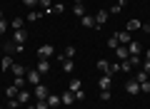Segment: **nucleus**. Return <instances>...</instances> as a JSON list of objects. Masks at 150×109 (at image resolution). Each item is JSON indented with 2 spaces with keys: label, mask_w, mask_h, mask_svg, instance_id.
<instances>
[{
  "label": "nucleus",
  "mask_w": 150,
  "mask_h": 109,
  "mask_svg": "<svg viewBox=\"0 0 150 109\" xmlns=\"http://www.w3.org/2000/svg\"><path fill=\"white\" fill-rule=\"evenodd\" d=\"M35 55H38V60H50L55 55V47L53 45H43V47H38Z\"/></svg>",
  "instance_id": "obj_1"
},
{
  "label": "nucleus",
  "mask_w": 150,
  "mask_h": 109,
  "mask_svg": "<svg viewBox=\"0 0 150 109\" xmlns=\"http://www.w3.org/2000/svg\"><path fill=\"white\" fill-rule=\"evenodd\" d=\"M55 57H58V62H63V60H75V47H65L63 52H60V55H55Z\"/></svg>",
  "instance_id": "obj_2"
},
{
  "label": "nucleus",
  "mask_w": 150,
  "mask_h": 109,
  "mask_svg": "<svg viewBox=\"0 0 150 109\" xmlns=\"http://www.w3.org/2000/svg\"><path fill=\"white\" fill-rule=\"evenodd\" d=\"M25 82H30L33 87H35V84H40V72H38V69H30V72H25Z\"/></svg>",
  "instance_id": "obj_3"
},
{
  "label": "nucleus",
  "mask_w": 150,
  "mask_h": 109,
  "mask_svg": "<svg viewBox=\"0 0 150 109\" xmlns=\"http://www.w3.org/2000/svg\"><path fill=\"white\" fill-rule=\"evenodd\" d=\"M128 57H130V52H128V47H125V45H118V47H115V60L123 62V60H128Z\"/></svg>",
  "instance_id": "obj_4"
},
{
  "label": "nucleus",
  "mask_w": 150,
  "mask_h": 109,
  "mask_svg": "<svg viewBox=\"0 0 150 109\" xmlns=\"http://www.w3.org/2000/svg\"><path fill=\"white\" fill-rule=\"evenodd\" d=\"M33 94H35V99H48V87H45V84H35V92H33Z\"/></svg>",
  "instance_id": "obj_5"
},
{
  "label": "nucleus",
  "mask_w": 150,
  "mask_h": 109,
  "mask_svg": "<svg viewBox=\"0 0 150 109\" xmlns=\"http://www.w3.org/2000/svg\"><path fill=\"white\" fill-rule=\"evenodd\" d=\"M110 84H112V77H110V74H103L100 82H98V87H100V92H108V89H110Z\"/></svg>",
  "instance_id": "obj_6"
},
{
  "label": "nucleus",
  "mask_w": 150,
  "mask_h": 109,
  "mask_svg": "<svg viewBox=\"0 0 150 109\" xmlns=\"http://www.w3.org/2000/svg\"><path fill=\"white\" fill-rule=\"evenodd\" d=\"M125 92L128 94H140V84L135 82V79H128V82H125Z\"/></svg>",
  "instance_id": "obj_7"
},
{
  "label": "nucleus",
  "mask_w": 150,
  "mask_h": 109,
  "mask_svg": "<svg viewBox=\"0 0 150 109\" xmlns=\"http://www.w3.org/2000/svg\"><path fill=\"white\" fill-rule=\"evenodd\" d=\"M125 47H128V52H130V55H143V47H140V42H135V40H130Z\"/></svg>",
  "instance_id": "obj_8"
},
{
  "label": "nucleus",
  "mask_w": 150,
  "mask_h": 109,
  "mask_svg": "<svg viewBox=\"0 0 150 109\" xmlns=\"http://www.w3.org/2000/svg\"><path fill=\"white\" fill-rule=\"evenodd\" d=\"M25 40H28V32H25V30H15L13 42H15V45H25Z\"/></svg>",
  "instance_id": "obj_9"
},
{
  "label": "nucleus",
  "mask_w": 150,
  "mask_h": 109,
  "mask_svg": "<svg viewBox=\"0 0 150 109\" xmlns=\"http://www.w3.org/2000/svg\"><path fill=\"white\" fill-rule=\"evenodd\" d=\"M108 15H110L108 10H100V12H98V15H95V27H103V25H105V22H108Z\"/></svg>",
  "instance_id": "obj_10"
},
{
  "label": "nucleus",
  "mask_w": 150,
  "mask_h": 109,
  "mask_svg": "<svg viewBox=\"0 0 150 109\" xmlns=\"http://www.w3.org/2000/svg\"><path fill=\"white\" fill-rule=\"evenodd\" d=\"M30 97H33V94L28 92V89H20V92H18V102H20V107H25V104L30 102Z\"/></svg>",
  "instance_id": "obj_11"
},
{
  "label": "nucleus",
  "mask_w": 150,
  "mask_h": 109,
  "mask_svg": "<svg viewBox=\"0 0 150 109\" xmlns=\"http://www.w3.org/2000/svg\"><path fill=\"white\" fill-rule=\"evenodd\" d=\"M38 72L40 74H45V72H50V60H40V62H38Z\"/></svg>",
  "instance_id": "obj_12"
},
{
  "label": "nucleus",
  "mask_w": 150,
  "mask_h": 109,
  "mask_svg": "<svg viewBox=\"0 0 150 109\" xmlns=\"http://www.w3.org/2000/svg\"><path fill=\"white\" fill-rule=\"evenodd\" d=\"M10 72L15 74V77H25V72H28V69L23 67V65H18V62H15V65H13V67H10Z\"/></svg>",
  "instance_id": "obj_13"
},
{
  "label": "nucleus",
  "mask_w": 150,
  "mask_h": 109,
  "mask_svg": "<svg viewBox=\"0 0 150 109\" xmlns=\"http://www.w3.org/2000/svg\"><path fill=\"white\" fill-rule=\"evenodd\" d=\"M125 3H128V0H118V3H115V5H112V8H110L108 12H110V15H118V12L123 10V8H125Z\"/></svg>",
  "instance_id": "obj_14"
},
{
  "label": "nucleus",
  "mask_w": 150,
  "mask_h": 109,
  "mask_svg": "<svg viewBox=\"0 0 150 109\" xmlns=\"http://www.w3.org/2000/svg\"><path fill=\"white\" fill-rule=\"evenodd\" d=\"M13 65H15V62H13V57H10V55H5V57H3V62H0V67H3V72H8Z\"/></svg>",
  "instance_id": "obj_15"
},
{
  "label": "nucleus",
  "mask_w": 150,
  "mask_h": 109,
  "mask_svg": "<svg viewBox=\"0 0 150 109\" xmlns=\"http://www.w3.org/2000/svg\"><path fill=\"white\" fill-rule=\"evenodd\" d=\"M63 10H65V5H63V3H58V5H50L48 10H45V15H55V12H63Z\"/></svg>",
  "instance_id": "obj_16"
},
{
  "label": "nucleus",
  "mask_w": 150,
  "mask_h": 109,
  "mask_svg": "<svg viewBox=\"0 0 150 109\" xmlns=\"http://www.w3.org/2000/svg\"><path fill=\"white\" fill-rule=\"evenodd\" d=\"M80 22H83V27H95V17L93 15H83Z\"/></svg>",
  "instance_id": "obj_17"
},
{
  "label": "nucleus",
  "mask_w": 150,
  "mask_h": 109,
  "mask_svg": "<svg viewBox=\"0 0 150 109\" xmlns=\"http://www.w3.org/2000/svg\"><path fill=\"white\" fill-rule=\"evenodd\" d=\"M43 15H45V12H40V10H30V12H28V22H35V20H40Z\"/></svg>",
  "instance_id": "obj_18"
},
{
  "label": "nucleus",
  "mask_w": 150,
  "mask_h": 109,
  "mask_svg": "<svg viewBox=\"0 0 150 109\" xmlns=\"http://www.w3.org/2000/svg\"><path fill=\"white\" fill-rule=\"evenodd\" d=\"M150 74L148 72H143V69H140V72H135V82H138V84H143V82H150Z\"/></svg>",
  "instance_id": "obj_19"
},
{
  "label": "nucleus",
  "mask_w": 150,
  "mask_h": 109,
  "mask_svg": "<svg viewBox=\"0 0 150 109\" xmlns=\"http://www.w3.org/2000/svg\"><path fill=\"white\" fill-rule=\"evenodd\" d=\"M130 40H133V37H130L128 30H125V32H118V42H120V45H128Z\"/></svg>",
  "instance_id": "obj_20"
},
{
  "label": "nucleus",
  "mask_w": 150,
  "mask_h": 109,
  "mask_svg": "<svg viewBox=\"0 0 150 109\" xmlns=\"http://www.w3.org/2000/svg\"><path fill=\"white\" fill-rule=\"evenodd\" d=\"M98 69H100L103 74H110V62H108V60H100V62H98Z\"/></svg>",
  "instance_id": "obj_21"
},
{
  "label": "nucleus",
  "mask_w": 150,
  "mask_h": 109,
  "mask_svg": "<svg viewBox=\"0 0 150 109\" xmlns=\"http://www.w3.org/2000/svg\"><path fill=\"white\" fill-rule=\"evenodd\" d=\"M60 65H63V69H65V72H73V69H75V60H63V62H60Z\"/></svg>",
  "instance_id": "obj_22"
},
{
  "label": "nucleus",
  "mask_w": 150,
  "mask_h": 109,
  "mask_svg": "<svg viewBox=\"0 0 150 109\" xmlns=\"http://www.w3.org/2000/svg\"><path fill=\"white\" fill-rule=\"evenodd\" d=\"M60 99H63V104H73V102H75V92H70V89H68Z\"/></svg>",
  "instance_id": "obj_23"
},
{
  "label": "nucleus",
  "mask_w": 150,
  "mask_h": 109,
  "mask_svg": "<svg viewBox=\"0 0 150 109\" xmlns=\"http://www.w3.org/2000/svg\"><path fill=\"white\" fill-rule=\"evenodd\" d=\"M80 89H83V82H80V79H78V77L70 79V92H80Z\"/></svg>",
  "instance_id": "obj_24"
},
{
  "label": "nucleus",
  "mask_w": 150,
  "mask_h": 109,
  "mask_svg": "<svg viewBox=\"0 0 150 109\" xmlns=\"http://www.w3.org/2000/svg\"><path fill=\"white\" fill-rule=\"evenodd\" d=\"M23 25H25V20H23V17H13V22H10L13 30H23Z\"/></svg>",
  "instance_id": "obj_25"
},
{
  "label": "nucleus",
  "mask_w": 150,
  "mask_h": 109,
  "mask_svg": "<svg viewBox=\"0 0 150 109\" xmlns=\"http://www.w3.org/2000/svg\"><path fill=\"white\" fill-rule=\"evenodd\" d=\"M48 104L50 107H58V104H63V99H60L58 94H48Z\"/></svg>",
  "instance_id": "obj_26"
},
{
  "label": "nucleus",
  "mask_w": 150,
  "mask_h": 109,
  "mask_svg": "<svg viewBox=\"0 0 150 109\" xmlns=\"http://www.w3.org/2000/svg\"><path fill=\"white\" fill-rule=\"evenodd\" d=\"M18 92H20V89L13 84V87H8V89H5V97H8V99H15V97H18Z\"/></svg>",
  "instance_id": "obj_27"
},
{
  "label": "nucleus",
  "mask_w": 150,
  "mask_h": 109,
  "mask_svg": "<svg viewBox=\"0 0 150 109\" xmlns=\"http://www.w3.org/2000/svg\"><path fill=\"white\" fill-rule=\"evenodd\" d=\"M140 27H143V22H140L138 17H135V20H130V22H128V32H130V30H140Z\"/></svg>",
  "instance_id": "obj_28"
},
{
  "label": "nucleus",
  "mask_w": 150,
  "mask_h": 109,
  "mask_svg": "<svg viewBox=\"0 0 150 109\" xmlns=\"http://www.w3.org/2000/svg\"><path fill=\"white\" fill-rule=\"evenodd\" d=\"M73 12H75V15H78V17H83V15H85V8H83V3H75Z\"/></svg>",
  "instance_id": "obj_29"
},
{
  "label": "nucleus",
  "mask_w": 150,
  "mask_h": 109,
  "mask_svg": "<svg viewBox=\"0 0 150 109\" xmlns=\"http://www.w3.org/2000/svg\"><path fill=\"white\" fill-rule=\"evenodd\" d=\"M130 69H133L130 60H123V62H120V72H130Z\"/></svg>",
  "instance_id": "obj_30"
},
{
  "label": "nucleus",
  "mask_w": 150,
  "mask_h": 109,
  "mask_svg": "<svg viewBox=\"0 0 150 109\" xmlns=\"http://www.w3.org/2000/svg\"><path fill=\"white\" fill-rule=\"evenodd\" d=\"M118 72H120V62L115 60V62H110V77H112V74H118Z\"/></svg>",
  "instance_id": "obj_31"
},
{
  "label": "nucleus",
  "mask_w": 150,
  "mask_h": 109,
  "mask_svg": "<svg viewBox=\"0 0 150 109\" xmlns=\"http://www.w3.org/2000/svg\"><path fill=\"white\" fill-rule=\"evenodd\" d=\"M120 42H118V35H112V37H108V47H112V50H115V47H118Z\"/></svg>",
  "instance_id": "obj_32"
},
{
  "label": "nucleus",
  "mask_w": 150,
  "mask_h": 109,
  "mask_svg": "<svg viewBox=\"0 0 150 109\" xmlns=\"http://www.w3.org/2000/svg\"><path fill=\"white\" fill-rule=\"evenodd\" d=\"M38 5L43 8V12H45V10H48V8H50V5H53V3H50V0H38Z\"/></svg>",
  "instance_id": "obj_33"
},
{
  "label": "nucleus",
  "mask_w": 150,
  "mask_h": 109,
  "mask_svg": "<svg viewBox=\"0 0 150 109\" xmlns=\"http://www.w3.org/2000/svg\"><path fill=\"white\" fill-rule=\"evenodd\" d=\"M23 5H25V8H30V10H35V5H38V0H23Z\"/></svg>",
  "instance_id": "obj_34"
},
{
  "label": "nucleus",
  "mask_w": 150,
  "mask_h": 109,
  "mask_svg": "<svg viewBox=\"0 0 150 109\" xmlns=\"http://www.w3.org/2000/svg\"><path fill=\"white\" fill-rule=\"evenodd\" d=\"M8 107H10V109H18V107H20V102H18V97H15V99H8Z\"/></svg>",
  "instance_id": "obj_35"
},
{
  "label": "nucleus",
  "mask_w": 150,
  "mask_h": 109,
  "mask_svg": "<svg viewBox=\"0 0 150 109\" xmlns=\"http://www.w3.org/2000/svg\"><path fill=\"white\" fill-rule=\"evenodd\" d=\"M100 99H103V102H108V99H110V89H108V92H100Z\"/></svg>",
  "instance_id": "obj_36"
},
{
  "label": "nucleus",
  "mask_w": 150,
  "mask_h": 109,
  "mask_svg": "<svg viewBox=\"0 0 150 109\" xmlns=\"http://www.w3.org/2000/svg\"><path fill=\"white\" fill-rule=\"evenodd\" d=\"M140 92H150V82H143V84H140Z\"/></svg>",
  "instance_id": "obj_37"
},
{
  "label": "nucleus",
  "mask_w": 150,
  "mask_h": 109,
  "mask_svg": "<svg viewBox=\"0 0 150 109\" xmlns=\"http://www.w3.org/2000/svg\"><path fill=\"white\" fill-rule=\"evenodd\" d=\"M5 30H8V22H5V20H0V35H3Z\"/></svg>",
  "instance_id": "obj_38"
},
{
  "label": "nucleus",
  "mask_w": 150,
  "mask_h": 109,
  "mask_svg": "<svg viewBox=\"0 0 150 109\" xmlns=\"http://www.w3.org/2000/svg\"><path fill=\"white\" fill-rule=\"evenodd\" d=\"M140 30H145V32H150V22H143V27Z\"/></svg>",
  "instance_id": "obj_39"
},
{
  "label": "nucleus",
  "mask_w": 150,
  "mask_h": 109,
  "mask_svg": "<svg viewBox=\"0 0 150 109\" xmlns=\"http://www.w3.org/2000/svg\"><path fill=\"white\" fill-rule=\"evenodd\" d=\"M143 72H148V74H150V62H145V65H143Z\"/></svg>",
  "instance_id": "obj_40"
},
{
  "label": "nucleus",
  "mask_w": 150,
  "mask_h": 109,
  "mask_svg": "<svg viewBox=\"0 0 150 109\" xmlns=\"http://www.w3.org/2000/svg\"><path fill=\"white\" fill-rule=\"evenodd\" d=\"M143 55H145V62H150V50H145Z\"/></svg>",
  "instance_id": "obj_41"
},
{
  "label": "nucleus",
  "mask_w": 150,
  "mask_h": 109,
  "mask_svg": "<svg viewBox=\"0 0 150 109\" xmlns=\"http://www.w3.org/2000/svg\"><path fill=\"white\" fill-rule=\"evenodd\" d=\"M0 20H5V15H3V10H0Z\"/></svg>",
  "instance_id": "obj_42"
},
{
  "label": "nucleus",
  "mask_w": 150,
  "mask_h": 109,
  "mask_svg": "<svg viewBox=\"0 0 150 109\" xmlns=\"http://www.w3.org/2000/svg\"><path fill=\"white\" fill-rule=\"evenodd\" d=\"M25 109H35V107H25Z\"/></svg>",
  "instance_id": "obj_43"
}]
</instances>
